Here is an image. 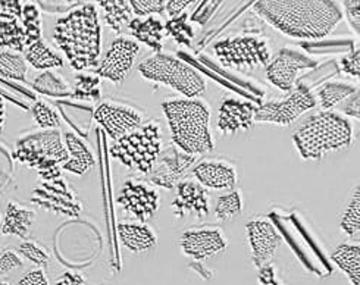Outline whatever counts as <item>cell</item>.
<instances>
[{
    "label": "cell",
    "instance_id": "1f68e13d",
    "mask_svg": "<svg viewBox=\"0 0 360 285\" xmlns=\"http://www.w3.org/2000/svg\"><path fill=\"white\" fill-rule=\"evenodd\" d=\"M101 78L96 74L78 72L75 75V84L71 97L84 100V102H96L101 99Z\"/></svg>",
    "mask_w": 360,
    "mask_h": 285
},
{
    "label": "cell",
    "instance_id": "cb8c5ba5",
    "mask_svg": "<svg viewBox=\"0 0 360 285\" xmlns=\"http://www.w3.org/2000/svg\"><path fill=\"white\" fill-rule=\"evenodd\" d=\"M24 59L27 65H31L34 70L41 72L52 71L56 68H62L65 65L60 55H58L55 50L49 46L43 39L32 43L24 50Z\"/></svg>",
    "mask_w": 360,
    "mask_h": 285
},
{
    "label": "cell",
    "instance_id": "484cf974",
    "mask_svg": "<svg viewBox=\"0 0 360 285\" xmlns=\"http://www.w3.org/2000/svg\"><path fill=\"white\" fill-rule=\"evenodd\" d=\"M97 5L103 9L108 27L112 31H115L117 34L125 32L129 23L134 18L133 9H131V5L127 0H103Z\"/></svg>",
    "mask_w": 360,
    "mask_h": 285
},
{
    "label": "cell",
    "instance_id": "7402d4cb",
    "mask_svg": "<svg viewBox=\"0 0 360 285\" xmlns=\"http://www.w3.org/2000/svg\"><path fill=\"white\" fill-rule=\"evenodd\" d=\"M120 241L133 253H144L158 244V236L152 227L140 222L118 224Z\"/></svg>",
    "mask_w": 360,
    "mask_h": 285
},
{
    "label": "cell",
    "instance_id": "d4e9b609",
    "mask_svg": "<svg viewBox=\"0 0 360 285\" xmlns=\"http://www.w3.org/2000/svg\"><path fill=\"white\" fill-rule=\"evenodd\" d=\"M331 260L353 285H360V247L357 243L340 244L331 251Z\"/></svg>",
    "mask_w": 360,
    "mask_h": 285
},
{
    "label": "cell",
    "instance_id": "ffe728a7",
    "mask_svg": "<svg viewBox=\"0 0 360 285\" xmlns=\"http://www.w3.org/2000/svg\"><path fill=\"white\" fill-rule=\"evenodd\" d=\"M62 137L68 152V160L62 165V171H67L78 177L84 175L96 165L91 150L84 143V140H81L77 134L71 131L62 134Z\"/></svg>",
    "mask_w": 360,
    "mask_h": 285
},
{
    "label": "cell",
    "instance_id": "5b68a950",
    "mask_svg": "<svg viewBox=\"0 0 360 285\" xmlns=\"http://www.w3.org/2000/svg\"><path fill=\"white\" fill-rule=\"evenodd\" d=\"M13 158L34 170L43 181H53L62 177V165L68 160V152L59 129H40L18 140Z\"/></svg>",
    "mask_w": 360,
    "mask_h": 285
},
{
    "label": "cell",
    "instance_id": "bcb514c9",
    "mask_svg": "<svg viewBox=\"0 0 360 285\" xmlns=\"http://www.w3.org/2000/svg\"><path fill=\"white\" fill-rule=\"evenodd\" d=\"M86 277L75 271H67L63 272L53 285H86Z\"/></svg>",
    "mask_w": 360,
    "mask_h": 285
},
{
    "label": "cell",
    "instance_id": "f35d334b",
    "mask_svg": "<svg viewBox=\"0 0 360 285\" xmlns=\"http://www.w3.org/2000/svg\"><path fill=\"white\" fill-rule=\"evenodd\" d=\"M24 265V260L18 251L5 248L0 251V278L13 272Z\"/></svg>",
    "mask_w": 360,
    "mask_h": 285
},
{
    "label": "cell",
    "instance_id": "83f0119b",
    "mask_svg": "<svg viewBox=\"0 0 360 285\" xmlns=\"http://www.w3.org/2000/svg\"><path fill=\"white\" fill-rule=\"evenodd\" d=\"M21 18L0 20V47H5L15 53H24L27 49L25 32Z\"/></svg>",
    "mask_w": 360,
    "mask_h": 285
},
{
    "label": "cell",
    "instance_id": "c3c4849f",
    "mask_svg": "<svg viewBox=\"0 0 360 285\" xmlns=\"http://www.w3.org/2000/svg\"><path fill=\"white\" fill-rule=\"evenodd\" d=\"M0 285H9V282H6V281H2V279H0Z\"/></svg>",
    "mask_w": 360,
    "mask_h": 285
},
{
    "label": "cell",
    "instance_id": "44dd1931",
    "mask_svg": "<svg viewBox=\"0 0 360 285\" xmlns=\"http://www.w3.org/2000/svg\"><path fill=\"white\" fill-rule=\"evenodd\" d=\"M139 44H144L153 50L155 55L162 53L163 40H165V24L156 16H147V18H133L128 30Z\"/></svg>",
    "mask_w": 360,
    "mask_h": 285
},
{
    "label": "cell",
    "instance_id": "2e32d148",
    "mask_svg": "<svg viewBox=\"0 0 360 285\" xmlns=\"http://www.w3.org/2000/svg\"><path fill=\"white\" fill-rule=\"evenodd\" d=\"M171 206L176 220H186L188 216L203 220L210 212L209 193L198 181L183 179L176 184V196Z\"/></svg>",
    "mask_w": 360,
    "mask_h": 285
},
{
    "label": "cell",
    "instance_id": "ee69618b",
    "mask_svg": "<svg viewBox=\"0 0 360 285\" xmlns=\"http://www.w3.org/2000/svg\"><path fill=\"white\" fill-rule=\"evenodd\" d=\"M359 102H360V93L359 90L353 93L350 97H347L345 102L341 105V110L345 112V115L352 116L354 120L360 118V112H359Z\"/></svg>",
    "mask_w": 360,
    "mask_h": 285
},
{
    "label": "cell",
    "instance_id": "6da1fadb",
    "mask_svg": "<svg viewBox=\"0 0 360 285\" xmlns=\"http://www.w3.org/2000/svg\"><path fill=\"white\" fill-rule=\"evenodd\" d=\"M253 9L276 31L302 40H321L342 20L340 6L330 0H260Z\"/></svg>",
    "mask_w": 360,
    "mask_h": 285
},
{
    "label": "cell",
    "instance_id": "60d3db41",
    "mask_svg": "<svg viewBox=\"0 0 360 285\" xmlns=\"http://www.w3.org/2000/svg\"><path fill=\"white\" fill-rule=\"evenodd\" d=\"M346 6V16L347 21L352 25L356 34H360V2L354 0V2H342Z\"/></svg>",
    "mask_w": 360,
    "mask_h": 285
},
{
    "label": "cell",
    "instance_id": "ba28073f",
    "mask_svg": "<svg viewBox=\"0 0 360 285\" xmlns=\"http://www.w3.org/2000/svg\"><path fill=\"white\" fill-rule=\"evenodd\" d=\"M214 52L224 66L237 71H257L272 59L268 40L252 32L219 40L214 46Z\"/></svg>",
    "mask_w": 360,
    "mask_h": 285
},
{
    "label": "cell",
    "instance_id": "f6af8a7d",
    "mask_svg": "<svg viewBox=\"0 0 360 285\" xmlns=\"http://www.w3.org/2000/svg\"><path fill=\"white\" fill-rule=\"evenodd\" d=\"M193 5L190 0H168L165 2V12L168 13L169 20L176 18V16L186 13V9Z\"/></svg>",
    "mask_w": 360,
    "mask_h": 285
},
{
    "label": "cell",
    "instance_id": "603a6c76",
    "mask_svg": "<svg viewBox=\"0 0 360 285\" xmlns=\"http://www.w3.org/2000/svg\"><path fill=\"white\" fill-rule=\"evenodd\" d=\"M36 221V212L25 208L22 205H18L15 202H9L6 206L5 217L0 232L4 236H15L20 237L21 240H25L30 236V229Z\"/></svg>",
    "mask_w": 360,
    "mask_h": 285
},
{
    "label": "cell",
    "instance_id": "d6986e66",
    "mask_svg": "<svg viewBox=\"0 0 360 285\" xmlns=\"http://www.w3.org/2000/svg\"><path fill=\"white\" fill-rule=\"evenodd\" d=\"M200 186L206 190H234L237 186L236 166L226 160H203L193 170Z\"/></svg>",
    "mask_w": 360,
    "mask_h": 285
},
{
    "label": "cell",
    "instance_id": "d590c367",
    "mask_svg": "<svg viewBox=\"0 0 360 285\" xmlns=\"http://www.w3.org/2000/svg\"><path fill=\"white\" fill-rule=\"evenodd\" d=\"M165 34L172 37L178 44L191 46L194 39V30L188 24V15L183 13L176 16V18L169 20L165 24Z\"/></svg>",
    "mask_w": 360,
    "mask_h": 285
},
{
    "label": "cell",
    "instance_id": "f546056e",
    "mask_svg": "<svg viewBox=\"0 0 360 285\" xmlns=\"http://www.w3.org/2000/svg\"><path fill=\"white\" fill-rule=\"evenodd\" d=\"M21 25L25 32L27 47L41 40V12L37 4H22Z\"/></svg>",
    "mask_w": 360,
    "mask_h": 285
},
{
    "label": "cell",
    "instance_id": "277c9868",
    "mask_svg": "<svg viewBox=\"0 0 360 285\" xmlns=\"http://www.w3.org/2000/svg\"><path fill=\"white\" fill-rule=\"evenodd\" d=\"M354 131L350 121L337 112H318L294 132L292 141L303 160H319L352 146Z\"/></svg>",
    "mask_w": 360,
    "mask_h": 285
},
{
    "label": "cell",
    "instance_id": "4fadbf2b",
    "mask_svg": "<svg viewBox=\"0 0 360 285\" xmlns=\"http://www.w3.org/2000/svg\"><path fill=\"white\" fill-rule=\"evenodd\" d=\"M195 158L198 156L188 155L171 144L160 152L152 171L147 174V181L152 186L172 190L179 181H183L184 174L194 165Z\"/></svg>",
    "mask_w": 360,
    "mask_h": 285
},
{
    "label": "cell",
    "instance_id": "3957f363",
    "mask_svg": "<svg viewBox=\"0 0 360 285\" xmlns=\"http://www.w3.org/2000/svg\"><path fill=\"white\" fill-rule=\"evenodd\" d=\"M174 146L199 156L214 152L215 141L210 131V106L200 99H167L162 103Z\"/></svg>",
    "mask_w": 360,
    "mask_h": 285
},
{
    "label": "cell",
    "instance_id": "8fae6325",
    "mask_svg": "<svg viewBox=\"0 0 360 285\" xmlns=\"http://www.w3.org/2000/svg\"><path fill=\"white\" fill-rule=\"evenodd\" d=\"M117 203L136 220L146 224L150 221L160 205V196L152 184L141 179H127L118 194Z\"/></svg>",
    "mask_w": 360,
    "mask_h": 285
},
{
    "label": "cell",
    "instance_id": "e575fe53",
    "mask_svg": "<svg viewBox=\"0 0 360 285\" xmlns=\"http://www.w3.org/2000/svg\"><path fill=\"white\" fill-rule=\"evenodd\" d=\"M32 118L41 129H59L62 125L58 110L46 100H37L31 108Z\"/></svg>",
    "mask_w": 360,
    "mask_h": 285
},
{
    "label": "cell",
    "instance_id": "9a60e30c",
    "mask_svg": "<svg viewBox=\"0 0 360 285\" xmlns=\"http://www.w3.org/2000/svg\"><path fill=\"white\" fill-rule=\"evenodd\" d=\"M181 251L195 262H203L214 258L228 247V239L218 227L191 228L179 237Z\"/></svg>",
    "mask_w": 360,
    "mask_h": 285
},
{
    "label": "cell",
    "instance_id": "7c38bea8",
    "mask_svg": "<svg viewBox=\"0 0 360 285\" xmlns=\"http://www.w3.org/2000/svg\"><path fill=\"white\" fill-rule=\"evenodd\" d=\"M141 52V46L128 37H118L110 43L102 62L96 68V75L101 80H108L110 82L120 84L133 68L136 58Z\"/></svg>",
    "mask_w": 360,
    "mask_h": 285
},
{
    "label": "cell",
    "instance_id": "f1b7e54d",
    "mask_svg": "<svg viewBox=\"0 0 360 285\" xmlns=\"http://www.w3.org/2000/svg\"><path fill=\"white\" fill-rule=\"evenodd\" d=\"M32 89L49 97H68L72 94L70 84L53 71H44L39 74L34 82H32Z\"/></svg>",
    "mask_w": 360,
    "mask_h": 285
},
{
    "label": "cell",
    "instance_id": "4316f807",
    "mask_svg": "<svg viewBox=\"0 0 360 285\" xmlns=\"http://www.w3.org/2000/svg\"><path fill=\"white\" fill-rule=\"evenodd\" d=\"M359 89L352 82L346 81H328L322 84L318 93L315 94L316 103L321 105L323 112L335 108L337 105L342 103L347 97L356 93Z\"/></svg>",
    "mask_w": 360,
    "mask_h": 285
},
{
    "label": "cell",
    "instance_id": "b9f144b4",
    "mask_svg": "<svg viewBox=\"0 0 360 285\" xmlns=\"http://www.w3.org/2000/svg\"><path fill=\"white\" fill-rule=\"evenodd\" d=\"M22 4L18 0H12V2H2L0 0V20H9V18H21Z\"/></svg>",
    "mask_w": 360,
    "mask_h": 285
},
{
    "label": "cell",
    "instance_id": "ac0fdd59",
    "mask_svg": "<svg viewBox=\"0 0 360 285\" xmlns=\"http://www.w3.org/2000/svg\"><path fill=\"white\" fill-rule=\"evenodd\" d=\"M255 106L252 102H244L240 99H225L219 106L217 128L224 136H234L240 131H248L255 122Z\"/></svg>",
    "mask_w": 360,
    "mask_h": 285
},
{
    "label": "cell",
    "instance_id": "7dc6e473",
    "mask_svg": "<svg viewBox=\"0 0 360 285\" xmlns=\"http://www.w3.org/2000/svg\"><path fill=\"white\" fill-rule=\"evenodd\" d=\"M5 122H6V103H5L4 97L0 96V132L4 131Z\"/></svg>",
    "mask_w": 360,
    "mask_h": 285
},
{
    "label": "cell",
    "instance_id": "ab89813d",
    "mask_svg": "<svg viewBox=\"0 0 360 285\" xmlns=\"http://www.w3.org/2000/svg\"><path fill=\"white\" fill-rule=\"evenodd\" d=\"M359 56H360V50L356 49L353 50L352 53H349L347 56L342 58L341 61V70L345 74L353 77V78H359Z\"/></svg>",
    "mask_w": 360,
    "mask_h": 285
},
{
    "label": "cell",
    "instance_id": "8d00e7d4",
    "mask_svg": "<svg viewBox=\"0 0 360 285\" xmlns=\"http://www.w3.org/2000/svg\"><path fill=\"white\" fill-rule=\"evenodd\" d=\"M18 251L20 255L24 256L27 260L32 262L40 267H46L49 263H51V253H49V250L36 241L21 243Z\"/></svg>",
    "mask_w": 360,
    "mask_h": 285
},
{
    "label": "cell",
    "instance_id": "7a4b0ae2",
    "mask_svg": "<svg viewBox=\"0 0 360 285\" xmlns=\"http://www.w3.org/2000/svg\"><path fill=\"white\" fill-rule=\"evenodd\" d=\"M53 40L72 70L84 72L97 68L102 53V25L97 6L83 2L58 18Z\"/></svg>",
    "mask_w": 360,
    "mask_h": 285
},
{
    "label": "cell",
    "instance_id": "d6a6232c",
    "mask_svg": "<svg viewBox=\"0 0 360 285\" xmlns=\"http://www.w3.org/2000/svg\"><path fill=\"white\" fill-rule=\"evenodd\" d=\"M28 65L21 53L5 50L0 52V75L13 81H25Z\"/></svg>",
    "mask_w": 360,
    "mask_h": 285
},
{
    "label": "cell",
    "instance_id": "4dcf8cb0",
    "mask_svg": "<svg viewBox=\"0 0 360 285\" xmlns=\"http://www.w3.org/2000/svg\"><path fill=\"white\" fill-rule=\"evenodd\" d=\"M243 212V197L240 190H230L218 197L215 203V216L221 222H230Z\"/></svg>",
    "mask_w": 360,
    "mask_h": 285
},
{
    "label": "cell",
    "instance_id": "74e56055",
    "mask_svg": "<svg viewBox=\"0 0 360 285\" xmlns=\"http://www.w3.org/2000/svg\"><path fill=\"white\" fill-rule=\"evenodd\" d=\"M129 5L136 18H147L165 12V0H131Z\"/></svg>",
    "mask_w": 360,
    "mask_h": 285
},
{
    "label": "cell",
    "instance_id": "836d02e7",
    "mask_svg": "<svg viewBox=\"0 0 360 285\" xmlns=\"http://www.w3.org/2000/svg\"><path fill=\"white\" fill-rule=\"evenodd\" d=\"M340 229L350 239H357L360 231V189L356 187L350 202L341 216Z\"/></svg>",
    "mask_w": 360,
    "mask_h": 285
},
{
    "label": "cell",
    "instance_id": "7bdbcfd3",
    "mask_svg": "<svg viewBox=\"0 0 360 285\" xmlns=\"http://www.w3.org/2000/svg\"><path fill=\"white\" fill-rule=\"evenodd\" d=\"M16 285H51L43 272V270L37 267V270L28 271Z\"/></svg>",
    "mask_w": 360,
    "mask_h": 285
},
{
    "label": "cell",
    "instance_id": "30bf717a",
    "mask_svg": "<svg viewBox=\"0 0 360 285\" xmlns=\"http://www.w3.org/2000/svg\"><path fill=\"white\" fill-rule=\"evenodd\" d=\"M318 62L300 50L284 47L266 65V78L283 93H291L296 87L300 71L314 70Z\"/></svg>",
    "mask_w": 360,
    "mask_h": 285
},
{
    "label": "cell",
    "instance_id": "e0dca14e",
    "mask_svg": "<svg viewBox=\"0 0 360 285\" xmlns=\"http://www.w3.org/2000/svg\"><path fill=\"white\" fill-rule=\"evenodd\" d=\"M252 253V262L256 267L265 266L276 253L283 243L281 234L276 231L274 224L268 220H253L245 225Z\"/></svg>",
    "mask_w": 360,
    "mask_h": 285
},
{
    "label": "cell",
    "instance_id": "9c48e42d",
    "mask_svg": "<svg viewBox=\"0 0 360 285\" xmlns=\"http://www.w3.org/2000/svg\"><path fill=\"white\" fill-rule=\"evenodd\" d=\"M316 105L315 93L302 84H297L285 99L269 100V102L257 106L255 110V121L287 127Z\"/></svg>",
    "mask_w": 360,
    "mask_h": 285
},
{
    "label": "cell",
    "instance_id": "5bb4252c",
    "mask_svg": "<svg viewBox=\"0 0 360 285\" xmlns=\"http://www.w3.org/2000/svg\"><path fill=\"white\" fill-rule=\"evenodd\" d=\"M94 121L99 124L112 140H118L125 134L139 128L143 113L124 103L106 100L94 109Z\"/></svg>",
    "mask_w": 360,
    "mask_h": 285
},
{
    "label": "cell",
    "instance_id": "8992f818",
    "mask_svg": "<svg viewBox=\"0 0 360 285\" xmlns=\"http://www.w3.org/2000/svg\"><path fill=\"white\" fill-rule=\"evenodd\" d=\"M162 152V128L159 121L150 120L139 128L113 140L109 155L128 170L147 175Z\"/></svg>",
    "mask_w": 360,
    "mask_h": 285
},
{
    "label": "cell",
    "instance_id": "52a82bcc",
    "mask_svg": "<svg viewBox=\"0 0 360 285\" xmlns=\"http://www.w3.org/2000/svg\"><path fill=\"white\" fill-rule=\"evenodd\" d=\"M140 75L158 84H163L184 99H195L206 91L205 78L181 59L159 53L144 59L139 65Z\"/></svg>",
    "mask_w": 360,
    "mask_h": 285
}]
</instances>
